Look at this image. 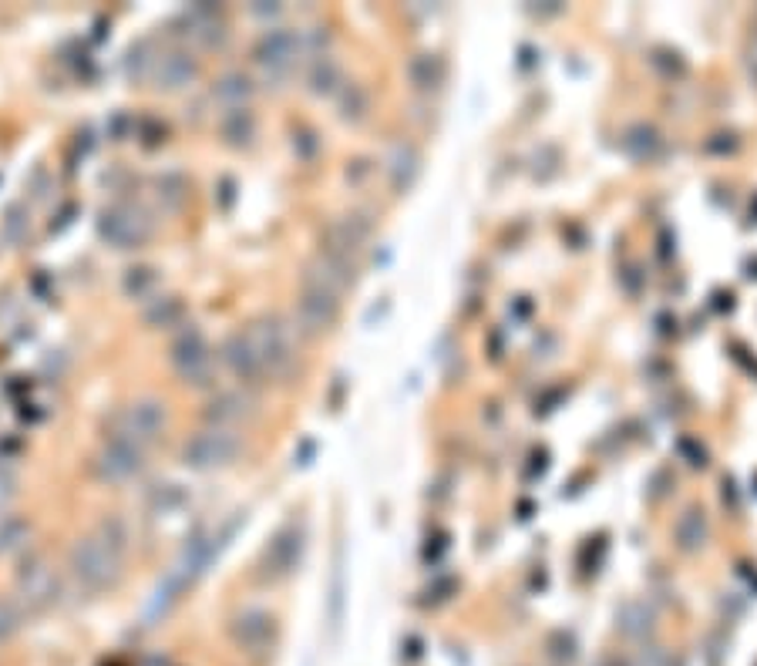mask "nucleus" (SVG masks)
<instances>
[{
  "instance_id": "obj_1",
  "label": "nucleus",
  "mask_w": 757,
  "mask_h": 666,
  "mask_svg": "<svg viewBox=\"0 0 757 666\" xmlns=\"http://www.w3.org/2000/svg\"><path fill=\"white\" fill-rule=\"evenodd\" d=\"M125 548H128V532L118 518H108L98 525V532L75 542V548L68 552V569L85 589H105L118 579Z\"/></svg>"
},
{
  "instance_id": "obj_2",
  "label": "nucleus",
  "mask_w": 757,
  "mask_h": 666,
  "mask_svg": "<svg viewBox=\"0 0 757 666\" xmlns=\"http://www.w3.org/2000/svg\"><path fill=\"white\" fill-rule=\"evenodd\" d=\"M166 404L155 401V397H142V401H132L108 418V441H125V444H135L145 451L151 441L166 431Z\"/></svg>"
},
{
  "instance_id": "obj_3",
  "label": "nucleus",
  "mask_w": 757,
  "mask_h": 666,
  "mask_svg": "<svg viewBox=\"0 0 757 666\" xmlns=\"http://www.w3.org/2000/svg\"><path fill=\"white\" fill-rule=\"evenodd\" d=\"M242 337H246V344H249L253 357H256L259 374H280V370H287L289 361H293L289 333L276 317H266V320H259V323H253Z\"/></svg>"
},
{
  "instance_id": "obj_4",
  "label": "nucleus",
  "mask_w": 757,
  "mask_h": 666,
  "mask_svg": "<svg viewBox=\"0 0 757 666\" xmlns=\"http://www.w3.org/2000/svg\"><path fill=\"white\" fill-rule=\"evenodd\" d=\"M102 240L111 242L115 249H135L151 236V219L132 202H118L102 212Z\"/></svg>"
},
{
  "instance_id": "obj_5",
  "label": "nucleus",
  "mask_w": 757,
  "mask_h": 666,
  "mask_svg": "<svg viewBox=\"0 0 757 666\" xmlns=\"http://www.w3.org/2000/svg\"><path fill=\"white\" fill-rule=\"evenodd\" d=\"M240 451V438L226 431V427H206V431H199L192 441H185V448H182V458H185V465H192V468H219V465H229L232 458Z\"/></svg>"
},
{
  "instance_id": "obj_6",
  "label": "nucleus",
  "mask_w": 757,
  "mask_h": 666,
  "mask_svg": "<svg viewBox=\"0 0 757 666\" xmlns=\"http://www.w3.org/2000/svg\"><path fill=\"white\" fill-rule=\"evenodd\" d=\"M172 363L185 380L192 384H206L212 378V367H216V357H212L209 344L199 337V333H189L182 337L179 344L172 347Z\"/></svg>"
},
{
  "instance_id": "obj_7",
  "label": "nucleus",
  "mask_w": 757,
  "mask_h": 666,
  "mask_svg": "<svg viewBox=\"0 0 757 666\" xmlns=\"http://www.w3.org/2000/svg\"><path fill=\"white\" fill-rule=\"evenodd\" d=\"M145 465V451L125 441H105V448L98 454V475L105 482H128L135 478Z\"/></svg>"
},
{
  "instance_id": "obj_8",
  "label": "nucleus",
  "mask_w": 757,
  "mask_h": 666,
  "mask_svg": "<svg viewBox=\"0 0 757 666\" xmlns=\"http://www.w3.org/2000/svg\"><path fill=\"white\" fill-rule=\"evenodd\" d=\"M17 586H20V592H24V599L30 605H47L54 599V592H58V579L47 569V562H30V565H24Z\"/></svg>"
},
{
  "instance_id": "obj_9",
  "label": "nucleus",
  "mask_w": 757,
  "mask_h": 666,
  "mask_svg": "<svg viewBox=\"0 0 757 666\" xmlns=\"http://www.w3.org/2000/svg\"><path fill=\"white\" fill-rule=\"evenodd\" d=\"M196 75V61L182 51H172V54H159L151 61V77L162 85V88H182L189 85Z\"/></svg>"
},
{
  "instance_id": "obj_10",
  "label": "nucleus",
  "mask_w": 757,
  "mask_h": 666,
  "mask_svg": "<svg viewBox=\"0 0 757 666\" xmlns=\"http://www.w3.org/2000/svg\"><path fill=\"white\" fill-rule=\"evenodd\" d=\"M293 58H297V41L289 34H273L259 47V64L270 71H280V75L293 68Z\"/></svg>"
},
{
  "instance_id": "obj_11",
  "label": "nucleus",
  "mask_w": 757,
  "mask_h": 666,
  "mask_svg": "<svg viewBox=\"0 0 757 666\" xmlns=\"http://www.w3.org/2000/svg\"><path fill=\"white\" fill-rule=\"evenodd\" d=\"M20 626V613H17L14 603H0V639L11 636Z\"/></svg>"
},
{
  "instance_id": "obj_12",
  "label": "nucleus",
  "mask_w": 757,
  "mask_h": 666,
  "mask_svg": "<svg viewBox=\"0 0 757 666\" xmlns=\"http://www.w3.org/2000/svg\"><path fill=\"white\" fill-rule=\"evenodd\" d=\"M11 495H14V488H11V478H4V475H0V505L11 499Z\"/></svg>"
}]
</instances>
